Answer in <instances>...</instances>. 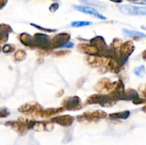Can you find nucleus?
<instances>
[{"mask_svg":"<svg viewBox=\"0 0 146 145\" xmlns=\"http://www.w3.org/2000/svg\"><path fill=\"white\" fill-rule=\"evenodd\" d=\"M86 103L87 105H99L104 107H109L116 103V101L113 99L110 94H96L92 95L87 98Z\"/></svg>","mask_w":146,"mask_h":145,"instance_id":"nucleus-1","label":"nucleus"},{"mask_svg":"<svg viewBox=\"0 0 146 145\" xmlns=\"http://www.w3.org/2000/svg\"><path fill=\"white\" fill-rule=\"evenodd\" d=\"M32 48H37L43 51H51L52 50L51 38L48 35L41 33H37L33 36Z\"/></svg>","mask_w":146,"mask_h":145,"instance_id":"nucleus-2","label":"nucleus"},{"mask_svg":"<svg viewBox=\"0 0 146 145\" xmlns=\"http://www.w3.org/2000/svg\"><path fill=\"white\" fill-rule=\"evenodd\" d=\"M107 113L103 110H96L93 112H86L83 115L77 117L78 121L81 122H96L100 119L107 117Z\"/></svg>","mask_w":146,"mask_h":145,"instance_id":"nucleus-3","label":"nucleus"},{"mask_svg":"<svg viewBox=\"0 0 146 145\" xmlns=\"http://www.w3.org/2000/svg\"><path fill=\"white\" fill-rule=\"evenodd\" d=\"M120 12L124 15L146 16V7H136L132 5H121L118 7Z\"/></svg>","mask_w":146,"mask_h":145,"instance_id":"nucleus-4","label":"nucleus"},{"mask_svg":"<svg viewBox=\"0 0 146 145\" xmlns=\"http://www.w3.org/2000/svg\"><path fill=\"white\" fill-rule=\"evenodd\" d=\"M18 110L21 113L27 114V115H38V116H40L44 109L39 104H38L37 102H33L26 103L24 105H21L19 107Z\"/></svg>","mask_w":146,"mask_h":145,"instance_id":"nucleus-5","label":"nucleus"},{"mask_svg":"<svg viewBox=\"0 0 146 145\" xmlns=\"http://www.w3.org/2000/svg\"><path fill=\"white\" fill-rule=\"evenodd\" d=\"M62 107L64 110L66 109L68 111L79 110L82 108L81 105V100L78 96L68 97L63 100Z\"/></svg>","mask_w":146,"mask_h":145,"instance_id":"nucleus-6","label":"nucleus"},{"mask_svg":"<svg viewBox=\"0 0 146 145\" xmlns=\"http://www.w3.org/2000/svg\"><path fill=\"white\" fill-rule=\"evenodd\" d=\"M115 88V82H112L107 78L101 80L97 83L96 89L100 93H111L113 91Z\"/></svg>","mask_w":146,"mask_h":145,"instance_id":"nucleus-7","label":"nucleus"},{"mask_svg":"<svg viewBox=\"0 0 146 145\" xmlns=\"http://www.w3.org/2000/svg\"><path fill=\"white\" fill-rule=\"evenodd\" d=\"M71 36L68 33H60L56 34L51 40V44L52 48H61L64 44L70 41Z\"/></svg>","mask_w":146,"mask_h":145,"instance_id":"nucleus-8","label":"nucleus"},{"mask_svg":"<svg viewBox=\"0 0 146 145\" xmlns=\"http://www.w3.org/2000/svg\"><path fill=\"white\" fill-rule=\"evenodd\" d=\"M74 8L75 9L76 11L82 12L84 14H89V15L94 16L96 17V18H99L101 20H106V17L101 14V13L98 12L95 8L94 7H89V6H81V5H74Z\"/></svg>","mask_w":146,"mask_h":145,"instance_id":"nucleus-9","label":"nucleus"},{"mask_svg":"<svg viewBox=\"0 0 146 145\" xmlns=\"http://www.w3.org/2000/svg\"><path fill=\"white\" fill-rule=\"evenodd\" d=\"M50 122L52 123L57 124L61 126L65 127H68L72 125V124L74 122V117L71 115H60V116L55 117L50 119Z\"/></svg>","mask_w":146,"mask_h":145,"instance_id":"nucleus-10","label":"nucleus"},{"mask_svg":"<svg viewBox=\"0 0 146 145\" xmlns=\"http://www.w3.org/2000/svg\"><path fill=\"white\" fill-rule=\"evenodd\" d=\"M5 125L11 127L13 130L21 135L27 133V130H28L25 122L21 119H19L18 121H9V122H6Z\"/></svg>","mask_w":146,"mask_h":145,"instance_id":"nucleus-11","label":"nucleus"},{"mask_svg":"<svg viewBox=\"0 0 146 145\" xmlns=\"http://www.w3.org/2000/svg\"><path fill=\"white\" fill-rule=\"evenodd\" d=\"M88 65L92 67H101L106 65L108 59L100 55H87L85 58Z\"/></svg>","mask_w":146,"mask_h":145,"instance_id":"nucleus-12","label":"nucleus"},{"mask_svg":"<svg viewBox=\"0 0 146 145\" xmlns=\"http://www.w3.org/2000/svg\"><path fill=\"white\" fill-rule=\"evenodd\" d=\"M134 50H135V45H134L133 41H126V42L121 44V47H120L119 55H118L128 59L131 54L133 53Z\"/></svg>","mask_w":146,"mask_h":145,"instance_id":"nucleus-13","label":"nucleus"},{"mask_svg":"<svg viewBox=\"0 0 146 145\" xmlns=\"http://www.w3.org/2000/svg\"><path fill=\"white\" fill-rule=\"evenodd\" d=\"M78 49L88 55H99L98 48L91 44H81L78 45Z\"/></svg>","mask_w":146,"mask_h":145,"instance_id":"nucleus-14","label":"nucleus"},{"mask_svg":"<svg viewBox=\"0 0 146 145\" xmlns=\"http://www.w3.org/2000/svg\"><path fill=\"white\" fill-rule=\"evenodd\" d=\"M13 31L10 26L7 24H0V44H4L8 41L9 34Z\"/></svg>","mask_w":146,"mask_h":145,"instance_id":"nucleus-15","label":"nucleus"},{"mask_svg":"<svg viewBox=\"0 0 146 145\" xmlns=\"http://www.w3.org/2000/svg\"><path fill=\"white\" fill-rule=\"evenodd\" d=\"M64 109L61 107L58 108H48L46 109H44L41 112L40 117H49L54 116V115H57V114L60 113L61 112H64Z\"/></svg>","mask_w":146,"mask_h":145,"instance_id":"nucleus-16","label":"nucleus"},{"mask_svg":"<svg viewBox=\"0 0 146 145\" xmlns=\"http://www.w3.org/2000/svg\"><path fill=\"white\" fill-rule=\"evenodd\" d=\"M139 95L138 92L134 89H128L127 90H125V92L123 96L122 100H131L133 102L134 100L139 98Z\"/></svg>","mask_w":146,"mask_h":145,"instance_id":"nucleus-17","label":"nucleus"},{"mask_svg":"<svg viewBox=\"0 0 146 145\" xmlns=\"http://www.w3.org/2000/svg\"><path fill=\"white\" fill-rule=\"evenodd\" d=\"M130 115H131V112L128 110H125L123 112L111 113L108 115V117L111 119L115 120V119H126L129 117Z\"/></svg>","mask_w":146,"mask_h":145,"instance_id":"nucleus-18","label":"nucleus"},{"mask_svg":"<svg viewBox=\"0 0 146 145\" xmlns=\"http://www.w3.org/2000/svg\"><path fill=\"white\" fill-rule=\"evenodd\" d=\"M19 40L23 45L32 48L33 36L27 33H23L19 35Z\"/></svg>","mask_w":146,"mask_h":145,"instance_id":"nucleus-19","label":"nucleus"},{"mask_svg":"<svg viewBox=\"0 0 146 145\" xmlns=\"http://www.w3.org/2000/svg\"><path fill=\"white\" fill-rule=\"evenodd\" d=\"M122 31L124 35L128 37H133V38H143L146 37V35L144 33L140 32V31H133V30L126 29V28H123Z\"/></svg>","mask_w":146,"mask_h":145,"instance_id":"nucleus-20","label":"nucleus"},{"mask_svg":"<svg viewBox=\"0 0 146 145\" xmlns=\"http://www.w3.org/2000/svg\"><path fill=\"white\" fill-rule=\"evenodd\" d=\"M79 1L82 4L88 5L91 7H97V8L103 9H106V4L105 3H103L99 1H96V0H79Z\"/></svg>","mask_w":146,"mask_h":145,"instance_id":"nucleus-21","label":"nucleus"},{"mask_svg":"<svg viewBox=\"0 0 146 145\" xmlns=\"http://www.w3.org/2000/svg\"><path fill=\"white\" fill-rule=\"evenodd\" d=\"M134 73L135 75H137L139 78H144L146 75V70L145 65H142L141 66L136 67L134 69Z\"/></svg>","mask_w":146,"mask_h":145,"instance_id":"nucleus-22","label":"nucleus"},{"mask_svg":"<svg viewBox=\"0 0 146 145\" xmlns=\"http://www.w3.org/2000/svg\"><path fill=\"white\" fill-rule=\"evenodd\" d=\"M27 58V53L24 50H18L14 53V59L17 61H22Z\"/></svg>","mask_w":146,"mask_h":145,"instance_id":"nucleus-23","label":"nucleus"},{"mask_svg":"<svg viewBox=\"0 0 146 145\" xmlns=\"http://www.w3.org/2000/svg\"><path fill=\"white\" fill-rule=\"evenodd\" d=\"M92 25V22L87 21H72L71 26L74 28H80L83 26H88Z\"/></svg>","mask_w":146,"mask_h":145,"instance_id":"nucleus-24","label":"nucleus"},{"mask_svg":"<svg viewBox=\"0 0 146 145\" xmlns=\"http://www.w3.org/2000/svg\"><path fill=\"white\" fill-rule=\"evenodd\" d=\"M16 49V46L12 44H6L3 47L2 51L4 53H11L14 52Z\"/></svg>","mask_w":146,"mask_h":145,"instance_id":"nucleus-25","label":"nucleus"},{"mask_svg":"<svg viewBox=\"0 0 146 145\" xmlns=\"http://www.w3.org/2000/svg\"><path fill=\"white\" fill-rule=\"evenodd\" d=\"M30 25L32 26H34V27H35V28H36L37 29L40 30V31H43V32H44V33H53V32H56V31H57L56 29H52V28H44V27L41 26L36 25V24H32V23H31V24H30Z\"/></svg>","mask_w":146,"mask_h":145,"instance_id":"nucleus-26","label":"nucleus"},{"mask_svg":"<svg viewBox=\"0 0 146 145\" xmlns=\"http://www.w3.org/2000/svg\"><path fill=\"white\" fill-rule=\"evenodd\" d=\"M10 115V112L7 107H1L0 108V117L4 118L7 117Z\"/></svg>","mask_w":146,"mask_h":145,"instance_id":"nucleus-27","label":"nucleus"},{"mask_svg":"<svg viewBox=\"0 0 146 145\" xmlns=\"http://www.w3.org/2000/svg\"><path fill=\"white\" fill-rule=\"evenodd\" d=\"M58 8H59V4L58 2H54L50 5L48 9H49L51 12H55V11H56L58 9Z\"/></svg>","mask_w":146,"mask_h":145,"instance_id":"nucleus-28","label":"nucleus"},{"mask_svg":"<svg viewBox=\"0 0 146 145\" xmlns=\"http://www.w3.org/2000/svg\"><path fill=\"white\" fill-rule=\"evenodd\" d=\"M127 1L133 3V4L146 5V0H127Z\"/></svg>","mask_w":146,"mask_h":145,"instance_id":"nucleus-29","label":"nucleus"},{"mask_svg":"<svg viewBox=\"0 0 146 145\" xmlns=\"http://www.w3.org/2000/svg\"><path fill=\"white\" fill-rule=\"evenodd\" d=\"M69 53V51H58L54 53V55H55L56 56H63V55H66V54Z\"/></svg>","mask_w":146,"mask_h":145,"instance_id":"nucleus-30","label":"nucleus"},{"mask_svg":"<svg viewBox=\"0 0 146 145\" xmlns=\"http://www.w3.org/2000/svg\"><path fill=\"white\" fill-rule=\"evenodd\" d=\"M74 46V43L71 42V41H68L67 43H66L65 44L62 45L61 47V48H71Z\"/></svg>","mask_w":146,"mask_h":145,"instance_id":"nucleus-31","label":"nucleus"},{"mask_svg":"<svg viewBox=\"0 0 146 145\" xmlns=\"http://www.w3.org/2000/svg\"><path fill=\"white\" fill-rule=\"evenodd\" d=\"M133 102V104H135V105H141V104L145 103L146 100L143 99V98H139L137 100H134Z\"/></svg>","mask_w":146,"mask_h":145,"instance_id":"nucleus-32","label":"nucleus"},{"mask_svg":"<svg viewBox=\"0 0 146 145\" xmlns=\"http://www.w3.org/2000/svg\"><path fill=\"white\" fill-rule=\"evenodd\" d=\"M9 0H0V10L4 9V7L7 5Z\"/></svg>","mask_w":146,"mask_h":145,"instance_id":"nucleus-33","label":"nucleus"},{"mask_svg":"<svg viewBox=\"0 0 146 145\" xmlns=\"http://www.w3.org/2000/svg\"><path fill=\"white\" fill-rule=\"evenodd\" d=\"M141 92H142L143 95L145 97V100H146V85H145V86H143V88H141Z\"/></svg>","mask_w":146,"mask_h":145,"instance_id":"nucleus-34","label":"nucleus"},{"mask_svg":"<svg viewBox=\"0 0 146 145\" xmlns=\"http://www.w3.org/2000/svg\"><path fill=\"white\" fill-rule=\"evenodd\" d=\"M110 1H112V2L118 3V4H119V3L123 2V0H110Z\"/></svg>","mask_w":146,"mask_h":145,"instance_id":"nucleus-35","label":"nucleus"},{"mask_svg":"<svg viewBox=\"0 0 146 145\" xmlns=\"http://www.w3.org/2000/svg\"><path fill=\"white\" fill-rule=\"evenodd\" d=\"M142 55H143V58L146 60V50H145V51H144L143 52Z\"/></svg>","mask_w":146,"mask_h":145,"instance_id":"nucleus-36","label":"nucleus"},{"mask_svg":"<svg viewBox=\"0 0 146 145\" xmlns=\"http://www.w3.org/2000/svg\"><path fill=\"white\" fill-rule=\"evenodd\" d=\"M142 109L143 112H145V113H146V105H145V106H144V107H143L142 109Z\"/></svg>","mask_w":146,"mask_h":145,"instance_id":"nucleus-37","label":"nucleus"},{"mask_svg":"<svg viewBox=\"0 0 146 145\" xmlns=\"http://www.w3.org/2000/svg\"><path fill=\"white\" fill-rule=\"evenodd\" d=\"M0 51H1V47H0Z\"/></svg>","mask_w":146,"mask_h":145,"instance_id":"nucleus-38","label":"nucleus"}]
</instances>
